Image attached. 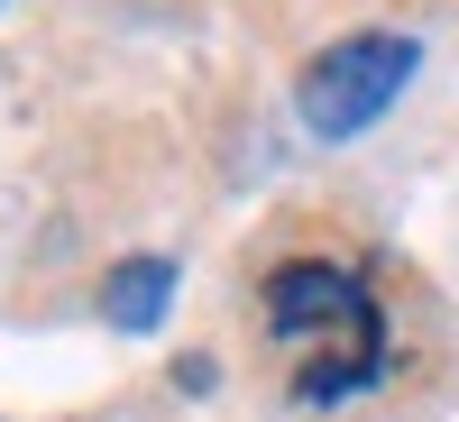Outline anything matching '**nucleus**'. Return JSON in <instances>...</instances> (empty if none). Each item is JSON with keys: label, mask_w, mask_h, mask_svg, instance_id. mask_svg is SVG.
I'll return each mask as SVG.
<instances>
[{"label": "nucleus", "mask_w": 459, "mask_h": 422, "mask_svg": "<svg viewBox=\"0 0 459 422\" xmlns=\"http://www.w3.org/2000/svg\"><path fill=\"white\" fill-rule=\"evenodd\" d=\"M257 322L294 367V404H350L386 376V303L340 257H285L257 285Z\"/></svg>", "instance_id": "nucleus-1"}, {"label": "nucleus", "mask_w": 459, "mask_h": 422, "mask_svg": "<svg viewBox=\"0 0 459 422\" xmlns=\"http://www.w3.org/2000/svg\"><path fill=\"white\" fill-rule=\"evenodd\" d=\"M413 65H423V47H413L404 28H350V37H331L322 56H303V73H294V120L313 129L322 147H350V138H368L404 101Z\"/></svg>", "instance_id": "nucleus-2"}, {"label": "nucleus", "mask_w": 459, "mask_h": 422, "mask_svg": "<svg viewBox=\"0 0 459 422\" xmlns=\"http://www.w3.org/2000/svg\"><path fill=\"white\" fill-rule=\"evenodd\" d=\"M175 285H184L175 257H120V266H101V322L110 331H157Z\"/></svg>", "instance_id": "nucleus-3"}, {"label": "nucleus", "mask_w": 459, "mask_h": 422, "mask_svg": "<svg viewBox=\"0 0 459 422\" xmlns=\"http://www.w3.org/2000/svg\"><path fill=\"white\" fill-rule=\"evenodd\" d=\"M175 376H184V395H212V386H221V367H212V358H203V349H194V358H184V367H175Z\"/></svg>", "instance_id": "nucleus-4"}]
</instances>
